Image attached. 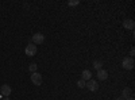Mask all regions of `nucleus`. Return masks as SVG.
I'll return each instance as SVG.
<instances>
[{
    "label": "nucleus",
    "mask_w": 135,
    "mask_h": 100,
    "mask_svg": "<svg viewBox=\"0 0 135 100\" xmlns=\"http://www.w3.org/2000/svg\"><path fill=\"white\" fill-rule=\"evenodd\" d=\"M122 66L126 70H131L134 68V60L131 57H124V58H123V61H122Z\"/></svg>",
    "instance_id": "nucleus-1"
},
{
    "label": "nucleus",
    "mask_w": 135,
    "mask_h": 100,
    "mask_svg": "<svg viewBox=\"0 0 135 100\" xmlns=\"http://www.w3.org/2000/svg\"><path fill=\"white\" fill-rule=\"evenodd\" d=\"M37 45H34V43H28V45L26 46V50H25V53H26V55H28V57H34V55L37 54Z\"/></svg>",
    "instance_id": "nucleus-2"
},
{
    "label": "nucleus",
    "mask_w": 135,
    "mask_h": 100,
    "mask_svg": "<svg viewBox=\"0 0 135 100\" xmlns=\"http://www.w3.org/2000/svg\"><path fill=\"white\" fill-rule=\"evenodd\" d=\"M85 87H86L91 92H96V91L99 89V84H97V81H95L93 79L88 80V81L85 83Z\"/></svg>",
    "instance_id": "nucleus-3"
},
{
    "label": "nucleus",
    "mask_w": 135,
    "mask_h": 100,
    "mask_svg": "<svg viewBox=\"0 0 135 100\" xmlns=\"http://www.w3.org/2000/svg\"><path fill=\"white\" fill-rule=\"evenodd\" d=\"M31 83H32L34 85L39 87V85L42 84V76H41V73H38V72L31 73Z\"/></svg>",
    "instance_id": "nucleus-4"
},
{
    "label": "nucleus",
    "mask_w": 135,
    "mask_h": 100,
    "mask_svg": "<svg viewBox=\"0 0 135 100\" xmlns=\"http://www.w3.org/2000/svg\"><path fill=\"white\" fill-rule=\"evenodd\" d=\"M45 42V35L41 34V32H35L32 35V43L34 45H41V43Z\"/></svg>",
    "instance_id": "nucleus-5"
},
{
    "label": "nucleus",
    "mask_w": 135,
    "mask_h": 100,
    "mask_svg": "<svg viewBox=\"0 0 135 100\" xmlns=\"http://www.w3.org/2000/svg\"><path fill=\"white\" fill-rule=\"evenodd\" d=\"M11 92H12V89H11V87H9L8 84H4V85L0 87V93H2V96L8 97V96L11 95Z\"/></svg>",
    "instance_id": "nucleus-6"
},
{
    "label": "nucleus",
    "mask_w": 135,
    "mask_h": 100,
    "mask_svg": "<svg viewBox=\"0 0 135 100\" xmlns=\"http://www.w3.org/2000/svg\"><path fill=\"white\" fill-rule=\"evenodd\" d=\"M97 80H101V81H104V80H107L108 79V72L107 70H104V69H100V70H97Z\"/></svg>",
    "instance_id": "nucleus-7"
},
{
    "label": "nucleus",
    "mask_w": 135,
    "mask_h": 100,
    "mask_svg": "<svg viewBox=\"0 0 135 100\" xmlns=\"http://www.w3.org/2000/svg\"><path fill=\"white\" fill-rule=\"evenodd\" d=\"M123 27L127 28V30H134V27H135L134 20L132 19H126L124 22H123Z\"/></svg>",
    "instance_id": "nucleus-8"
},
{
    "label": "nucleus",
    "mask_w": 135,
    "mask_h": 100,
    "mask_svg": "<svg viewBox=\"0 0 135 100\" xmlns=\"http://www.w3.org/2000/svg\"><path fill=\"white\" fill-rule=\"evenodd\" d=\"M91 79H92V72H91V70H88V69L83 70V74H81V80H84V81L86 83L88 80H91Z\"/></svg>",
    "instance_id": "nucleus-9"
},
{
    "label": "nucleus",
    "mask_w": 135,
    "mask_h": 100,
    "mask_svg": "<svg viewBox=\"0 0 135 100\" xmlns=\"http://www.w3.org/2000/svg\"><path fill=\"white\" fill-rule=\"evenodd\" d=\"M131 93H132V91H131V88L126 87L122 91V97H123V99H127V97H131Z\"/></svg>",
    "instance_id": "nucleus-10"
},
{
    "label": "nucleus",
    "mask_w": 135,
    "mask_h": 100,
    "mask_svg": "<svg viewBox=\"0 0 135 100\" xmlns=\"http://www.w3.org/2000/svg\"><path fill=\"white\" fill-rule=\"evenodd\" d=\"M28 70H30L31 73H35V72L38 70V65H37V64H30V66H28Z\"/></svg>",
    "instance_id": "nucleus-11"
},
{
    "label": "nucleus",
    "mask_w": 135,
    "mask_h": 100,
    "mask_svg": "<svg viewBox=\"0 0 135 100\" xmlns=\"http://www.w3.org/2000/svg\"><path fill=\"white\" fill-rule=\"evenodd\" d=\"M101 66H103V62H101V61H93V68L96 70H100Z\"/></svg>",
    "instance_id": "nucleus-12"
},
{
    "label": "nucleus",
    "mask_w": 135,
    "mask_h": 100,
    "mask_svg": "<svg viewBox=\"0 0 135 100\" xmlns=\"http://www.w3.org/2000/svg\"><path fill=\"white\" fill-rule=\"evenodd\" d=\"M80 4V2L78 0H73V2H68V6L69 7H76V6H78Z\"/></svg>",
    "instance_id": "nucleus-13"
},
{
    "label": "nucleus",
    "mask_w": 135,
    "mask_h": 100,
    "mask_svg": "<svg viewBox=\"0 0 135 100\" xmlns=\"http://www.w3.org/2000/svg\"><path fill=\"white\" fill-rule=\"evenodd\" d=\"M77 87H78V88H84V87H85V81H84V80H78V81H77Z\"/></svg>",
    "instance_id": "nucleus-14"
},
{
    "label": "nucleus",
    "mask_w": 135,
    "mask_h": 100,
    "mask_svg": "<svg viewBox=\"0 0 135 100\" xmlns=\"http://www.w3.org/2000/svg\"><path fill=\"white\" fill-rule=\"evenodd\" d=\"M134 55H135V50H134V47H132V49L130 50V57L132 58V57H134Z\"/></svg>",
    "instance_id": "nucleus-15"
},
{
    "label": "nucleus",
    "mask_w": 135,
    "mask_h": 100,
    "mask_svg": "<svg viewBox=\"0 0 135 100\" xmlns=\"http://www.w3.org/2000/svg\"><path fill=\"white\" fill-rule=\"evenodd\" d=\"M124 100H135L134 97H127V99H124Z\"/></svg>",
    "instance_id": "nucleus-16"
},
{
    "label": "nucleus",
    "mask_w": 135,
    "mask_h": 100,
    "mask_svg": "<svg viewBox=\"0 0 135 100\" xmlns=\"http://www.w3.org/2000/svg\"><path fill=\"white\" fill-rule=\"evenodd\" d=\"M116 100H124V99H123V97H122V96H120V97H118V99H116Z\"/></svg>",
    "instance_id": "nucleus-17"
},
{
    "label": "nucleus",
    "mask_w": 135,
    "mask_h": 100,
    "mask_svg": "<svg viewBox=\"0 0 135 100\" xmlns=\"http://www.w3.org/2000/svg\"><path fill=\"white\" fill-rule=\"evenodd\" d=\"M3 100H11L9 97H3Z\"/></svg>",
    "instance_id": "nucleus-18"
}]
</instances>
